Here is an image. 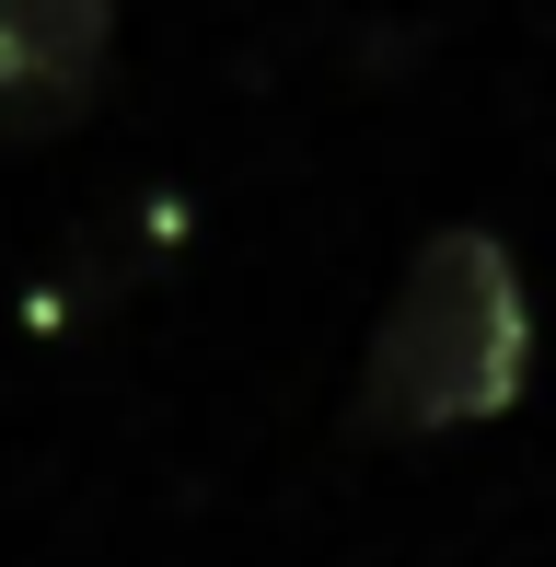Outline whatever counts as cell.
I'll list each match as a JSON object with an SVG mask.
<instances>
[{"mask_svg": "<svg viewBox=\"0 0 556 567\" xmlns=\"http://www.w3.org/2000/svg\"><path fill=\"white\" fill-rule=\"evenodd\" d=\"M534 382V301H522V267L498 231L452 220L418 244L394 313L371 324L360 359V429L371 441H441V429H475Z\"/></svg>", "mask_w": 556, "mask_h": 567, "instance_id": "obj_1", "label": "cell"}, {"mask_svg": "<svg viewBox=\"0 0 556 567\" xmlns=\"http://www.w3.org/2000/svg\"><path fill=\"white\" fill-rule=\"evenodd\" d=\"M116 0H0V140H47L105 93Z\"/></svg>", "mask_w": 556, "mask_h": 567, "instance_id": "obj_2", "label": "cell"}]
</instances>
